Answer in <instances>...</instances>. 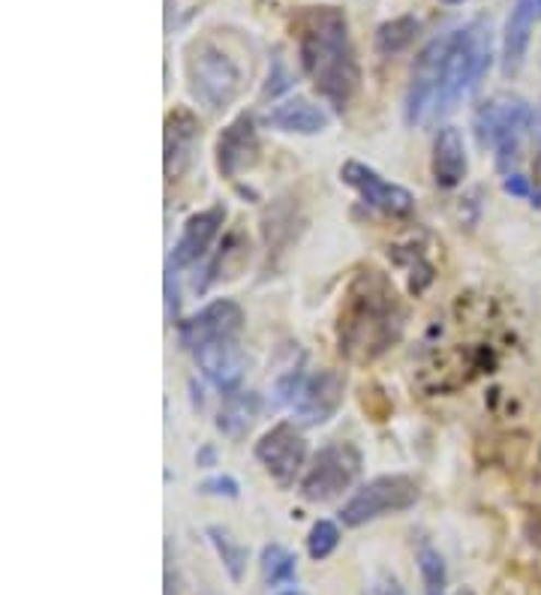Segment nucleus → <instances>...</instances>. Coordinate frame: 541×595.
<instances>
[{
    "label": "nucleus",
    "mask_w": 541,
    "mask_h": 595,
    "mask_svg": "<svg viewBox=\"0 0 541 595\" xmlns=\"http://www.w3.org/2000/svg\"><path fill=\"white\" fill-rule=\"evenodd\" d=\"M343 391H346V379L334 367H325L319 373H313V377L304 379V385H301L295 401H292L295 418L304 427L325 425L340 409Z\"/></svg>",
    "instance_id": "nucleus-12"
},
{
    "label": "nucleus",
    "mask_w": 541,
    "mask_h": 595,
    "mask_svg": "<svg viewBox=\"0 0 541 595\" xmlns=\"http://www.w3.org/2000/svg\"><path fill=\"white\" fill-rule=\"evenodd\" d=\"M259 569H262V581L268 590H280V586H292L298 578V559L292 550L283 545H264L262 557H259Z\"/></svg>",
    "instance_id": "nucleus-22"
},
{
    "label": "nucleus",
    "mask_w": 541,
    "mask_h": 595,
    "mask_svg": "<svg viewBox=\"0 0 541 595\" xmlns=\"http://www.w3.org/2000/svg\"><path fill=\"white\" fill-rule=\"evenodd\" d=\"M419 571H421V581H424V595H448L445 593L448 571H445V559L439 557V550H433V547H421Z\"/></svg>",
    "instance_id": "nucleus-24"
},
{
    "label": "nucleus",
    "mask_w": 541,
    "mask_h": 595,
    "mask_svg": "<svg viewBox=\"0 0 541 595\" xmlns=\"http://www.w3.org/2000/svg\"><path fill=\"white\" fill-rule=\"evenodd\" d=\"M361 473V454L349 442H331L313 454L307 473L301 478V499L304 502H331L343 490L355 485Z\"/></svg>",
    "instance_id": "nucleus-7"
},
{
    "label": "nucleus",
    "mask_w": 541,
    "mask_h": 595,
    "mask_svg": "<svg viewBox=\"0 0 541 595\" xmlns=\"http://www.w3.org/2000/svg\"><path fill=\"white\" fill-rule=\"evenodd\" d=\"M259 413H262L259 394H252V391H232V394H226L220 413H216V430L228 439L244 437L252 427V421L259 418Z\"/></svg>",
    "instance_id": "nucleus-20"
},
{
    "label": "nucleus",
    "mask_w": 541,
    "mask_h": 595,
    "mask_svg": "<svg viewBox=\"0 0 541 595\" xmlns=\"http://www.w3.org/2000/svg\"><path fill=\"white\" fill-rule=\"evenodd\" d=\"M536 142H539V151H541V106L536 109Z\"/></svg>",
    "instance_id": "nucleus-32"
},
{
    "label": "nucleus",
    "mask_w": 541,
    "mask_h": 595,
    "mask_svg": "<svg viewBox=\"0 0 541 595\" xmlns=\"http://www.w3.org/2000/svg\"><path fill=\"white\" fill-rule=\"evenodd\" d=\"M178 313V289H172V274L166 271V317L175 319Z\"/></svg>",
    "instance_id": "nucleus-29"
},
{
    "label": "nucleus",
    "mask_w": 541,
    "mask_h": 595,
    "mask_svg": "<svg viewBox=\"0 0 541 595\" xmlns=\"http://www.w3.org/2000/svg\"><path fill=\"white\" fill-rule=\"evenodd\" d=\"M541 22V0H515L503 31V73L517 75L527 61L529 39Z\"/></svg>",
    "instance_id": "nucleus-15"
},
{
    "label": "nucleus",
    "mask_w": 541,
    "mask_h": 595,
    "mask_svg": "<svg viewBox=\"0 0 541 595\" xmlns=\"http://www.w3.org/2000/svg\"><path fill=\"white\" fill-rule=\"evenodd\" d=\"M187 85L196 103L211 111L228 109L244 91V73L238 61L211 39L196 43L187 55Z\"/></svg>",
    "instance_id": "nucleus-5"
},
{
    "label": "nucleus",
    "mask_w": 541,
    "mask_h": 595,
    "mask_svg": "<svg viewBox=\"0 0 541 595\" xmlns=\"http://www.w3.org/2000/svg\"><path fill=\"white\" fill-rule=\"evenodd\" d=\"M532 127H536V109L517 94H496L475 111L479 145L491 147L499 169H508L515 163L520 142Z\"/></svg>",
    "instance_id": "nucleus-4"
},
{
    "label": "nucleus",
    "mask_w": 541,
    "mask_h": 595,
    "mask_svg": "<svg viewBox=\"0 0 541 595\" xmlns=\"http://www.w3.org/2000/svg\"><path fill=\"white\" fill-rule=\"evenodd\" d=\"M448 37L431 39L421 55L412 63L407 87V123L409 127H427L439 118V94H443L445 75V51H448Z\"/></svg>",
    "instance_id": "nucleus-8"
},
{
    "label": "nucleus",
    "mask_w": 541,
    "mask_h": 595,
    "mask_svg": "<svg viewBox=\"0 0 541 595\" xmlns=\"http://www.w3.org/2000/svg\"><path fill=\"white\" fill-rule=\"evenodd\" d=\"M503 190L508 195H517V199H532V193H536L532 183H529L524 175H508L503 181Z\"/></svg>",
    "instance_id": "nucleus-28"
},
{
    "label": "nucleus",
    "mask_w": 541,
    "mask_h": 595,
    "mask_svg": "<svg viewBox=\"0 0 541 595\" xmlns=\"http://www.w3.org/2000/svg\"><path fill=\"white\" fill-rule=\"evenodd\" d=\"M256 461L280 487H292L307 463V439L292 421H280L256 442Z\"/></svg>",
    "instance_id": "nucleus-9"
},
{
    "label": "nucleus",
    "mask_w": 541,
    "mask_h": 595,
    "mask_svg": "<svg viewBox=\"0 0 541 595\" xmlns=\"http://www.w3.org/2000/svg\"><path fill=\"white\" fill-rule=\"evenodd\" d=\"M301 70L316 87V94L343 111L358 94L361 67L355 61L349 19L337 7H310L295 22Z\"/></svg>",
    "instance_id": "nucleus-1"
},
{
    "label": "nucleus",
    "mask_w": 541,
    "mask_h": 595,
    "mask_svg": "<svg viewBox=\"0 0 541 595\" xmlns=\"http://www.w3.org/2000/svg\"><path fill=\"white\" fill-rule=\"evenodd\" d=\"M240 331H244V310L228 298H216L208 307H202L199 313L178 322L180 346L187 353H196L208 343L238 341Z\"/></svg>",
    "instance_id": "nucleus-10"
},
{
    "label": "nucleus",
    "mask_w": 541,
    "mask_h": 595,
    "mask_svg": "<svg viewBox=\"0 0 541 595\" xmlns=\"http://www.w3.org/2000/svg\"><path fill=\"white\" fill-rule=\"evenodd\" d=\"M264 123L280 133L316 135L328 127V115H325L322 106H316L307 97H289L264 115Z\"/></svg>",
    "instance_id": "nucleus-18"
},
{
    "label": "nucleus",
    "mask_w": 541,
    "mask_h": 595,
    "mask_svg": "<svg viewBox=\"0 0 541 595\" xmlns=\"http://www.w3.org/2000/svg\"><path fill=\"white\" fill-rule=\"evenodd\" d=\"M208 538L214 545L216 557L223 559V569L228 571V578L235 583L244 581V571H247V547L240 545L235 535L223 529V526H208Z\"/></svg>",
    "instance_id": "nucleus-23"
},
{
    "label": "nucleus",
    "mask_w": 541,
    "mask_h": 595,
    "mask_svg": "<svg viewBox=\"0 0 541 595\" xmlns=\"http://www.w3.org/2000/svg\"><path fill=\"white\" fill-rule=\"evenodd\" d=\"M340 181L352 187L364 199V205L376 207L388 217H407V214L415 211V195L409 193L407 187L385 181L379 171L364 166L358 159H346L340 166Z\"/></svg>",
    "instance_id": "nucleus-11"
},
{
    "label": "nucleus",
    "mask_w": 541,
    "mask_h": 595,
    "mask_svg": "<svg viewBox=\"0 0 541 595\" xmlns=\"http://www.w3.org/2000/svg\"><path fill=\"white\" fill-rule=\"evenodd\" d=\"M166 595H178L175 593V574H172V569L166 566Z\"/></svg>",
    "instance_id": "nucleus-31"
},
{
    "label": "nucleus",
    "mask_w": 541,
    "mask_h": 595,
    "mask_svg": "<svg viewBox=\"0 0 541 595\" xmlns=\"http://www.w3.org/2000/svg\"><path fill=\"white\" fill-rule=\"evenodd\" d=\"M223 223H226V207L223 205L204 207L199 214H192V217L184 219V229H180L175 253H172V265L178 267L196 265V262L211 250V243H214V238L220 235V229H223Z\"/></svg>",
    "instance_id": "nucleus-14"
},
{
    "label": "nucleus",
    "mask_w": 541,
    "mask_h": 595,
    "mask_svg": "<svg viewBox=\"0 0 541 595\" xmlns=\"http://www.w3.org/2000/svg\"><path fill=\"white\" fill-rule=\"evenodd\" d=\"M367 595H407V593H403V586H400L397 578H391V574H376L371 581V586H367Z\"/></svg>",
    "instance_id": "nucleus-27"
},
{
    "label": "nucleus",
    "mask_w": 541,
    "mask_h": 595,
    "mask_svg": "<svg viewBox=\"0 0 541 595\" xmlns=\"http://www.w3.org/2000/svg\"><path fill=\"white\" fill-rule=\"evenodd\" d=\"M277 595H304L301 590H283V593H277Z\"/></svg>",
    "instance_id": "nucleus-34"
},
{
    "label": "nucleus",
    "mask_w": 541,
    "mask_h": 595,
    "mask_svg": "<svg viewBox=\"0 0 541 595\" xmlns=\"http://www.w3.org/2000/svg\"><path fill=\"white\" fill-rule=\"evenodd\" d=\"M451 595H475V590H469V586H460V590H455Z\"/></svg>",
    "instance_id": "nucleus-33"
},
{
    "label": "nucleus",
    "mask_w": 541,
    "mask_h": 595,
    "mask_svg": "<svg viewBox=\"0 0 541 595\" xmlns=\"http://www.w3.org/2000/svg\"><path fill=\"white\" fill-rule=\"evenodd\" d=\"M493 63V31L484 19L469 22L460 31H451L445 51L443 94H439V118L455 111L463 99L481 85Z\"/></svg>",
    "instance_id": "nucleus-3"
},
{
    "label": "nucleus",
    "mask_w": 541,
    "mask_h": 595,
    "mask_svg": "<svg viewBox=\"0 0 541 595\" xmlns=\"http://www.w3.org/2000/svg\"><path fill=\"white\" fill-rule=\"evenodd\" d=\"M469 171L467 145L457 127H443L436 139H433V157H431V175L439 190H455L457 183H463Z\"/></svg>",
    "instance_id": "nucleus-17"
},
{
    "label": "nucleus",
    "mask_w": 541,
    "mask_h": 595,
    "mask_svg": "<svg viewBox=\"0 0 541 595\" xmlns=\"http://www.w3.org/2000/svg\"><path fill=\"white\" fill-rule=\"evenodd\" d=\"M259 157H262V145H259L252 115H238L223 133L216 135V169L228 181L256 169Z\"/></svg>",
    "instance_id": "nucleus-13"
},
{
    "label": "nucleus",
    "mask_w": 541,
    "mask_h": 595,
    "mask_svg": "<svg viewBox=\"0 0 541 595\" xmlns=\"http://www.w3.org/2000/svg\"><path fill=\"white\" fill-rule=\"evenodd\" d=\"M190 355L196 358L199 370L214 382L216 389L226 391V394L238 391L244 370H247V358L240 353L238 341L208 343V346H202V349H196Z\"/></svg>",
    "instance_id": "nucleus-16"
},
{
    "label": "nucleus",
    "mask_w": 541,
    "mask_h": 595,
    "mask_svg": "<svg viewBox=\"0 0 541 595\" xmlns=\"http://www.w3.org/2000/svg\"><path fill=\"white\" fill-rule=\"evenodd\" d=\"M421 22L415 15H397L391 22H385V25L376 27V39H373V46H376V55H383V58H395L400 51H407L415 37H419Z\"/></svg>",
    "instance_id": "nucleus-21"
},
{
    "label": "nucleus",
    "mask_w": 541,
    "mask_h": 595,
    "mask_svg": "<svg viewBox=\"0 0 541 595\" xmlns=\"http://www.w3.org/2000/svg\"><path fill=\"white\" fill-rule=\"evenodd\" d=\"M199 490L202 493H208V497H226V499H238V481L232 478V475H214V478H208V481H202L199 485Z\"/></svg>",
    "instance_id": "nucleus-26"
},
{
    "label": "nucleus",
    "mask_w": 541,
    "mask_h": 595,
    "mask_svg": "<svg viewBox=\"0 0 541 595\" xmlns=\"http://www.w3.org/2000/svg\"><path fill=\"white\" fill-rule=\"evenodd\" d=\"M340 545V529H337L334 521H316L313 523L310 535H307V554L316 562H322L337 550Z\"/></svg>",
    "instance_id": "nucleus-25"
},
{
    "label": "nucleus",
    "mask_w": 541,
    "mask_h": 595,
    "mask_svg": "<svg viewBox=\"0 0 541 595\" xmlns=\"http://www.w3.org/2000/svg\"><path fill=\"white\" fill-rule=\"evenodd\" d=\"M199 139V121L187 109L168 111L166 118V175L175 178L190 163L192 145Z\"/></svg>",
    "instance_id": "nucleus-19"
},
{
    "label": "nucleus",
    "mask_w": 541,
    "mask_h": 595,
    "mask_svg": "<svg viewBox=\"0 0 541 595\" xmlns=\"http://www.w3.org/2000/svg\"><path fill=\"white\" fill-rule=\"evenodd\" d=\"M403 319L407 317L395 286L379 271H361L358 277L349 283L340 319H337L340 353L355 365L376 361L388 346L400 341Z\"/></svg>",
    "instance_id": "nucleus-2"
},
{
    "label": "nucleus",
    "mask_w": 541,
    "mask_h": 595,
    "mask_svg": "<svg viewBox=\"0 0 541 595\" xmlns=\"http://www.w3.org/2000/svg\"><path fill=\"white\" fill-rule=\"evenodd\" d=\"M443 3H451V7H455V3H463V0H443Z\"/></svg>",
    "instance_id": "nucleus-35"
},
{
    "label": "nucleus",
    "mask_w": 541,
    "mask_h": 595,
    "mask_svg": "<svg viewBox=\"0 0 541 595\" xmlns=\"http://www.w3.org/2000/svg\"><path fill=\"white\" fill-rule=\"evenodd\" d=\"M419 499L421 490L415 485V478L400 473L379 475L361 490H355V497L340 509V521H343V526H364V523L385 517V514L409 511Z\"/></svg>",
    "instance_id": "nucleus-6"
},
{
    "label": "nucleus",
    "mask_w": 541,
    "mask_h": 595,
    "mask_svg": "<svg viewBox=\"0 0 541 595\" xmlns=\"http://www.w3.org/2000/svg\"><path fill=\"white\" fill-rule=\"evenodd\" d=\"M196 461H199V466H214V449H202L196 454Z\"/></svg>",
    "instance_id": "nucleus-30"
}]
</instances>
